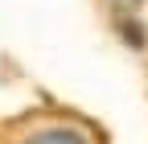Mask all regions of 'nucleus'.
Returning <instances> with one entry per match:
<instances>
[{
	"instance_id": "nucleus-1",
	"label": "nucleus",
	"mask_w": 148,
	"mask_h": 144,
	"mask_svg": "<svg viewBox=\"0 0 148 144\" xmlns=\"http://www.w3.org/2000/svg\"><path fill=\"white\" fill-rule=\"evenodd\" d=\"M12 144H95V136L70 119H41L33 128H25Z\"/></svg>"
}]
</instances>
